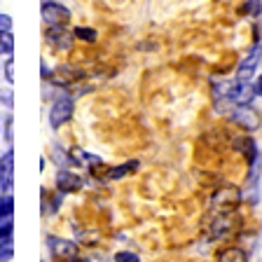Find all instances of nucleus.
Returning a JSON list of instances; mask_svg holds the SVG:
<instances>
[{"label": "nucleus", "mask_w": 262, "mask_h": 262, "mask_svg": "<svg viewBox=\"0 0 262 262\" xmlns=\"http://www.w3.org/2000/svg\"><path fill=\"white\" fill-rule=\"evenodd\" d=\"M5 77H7V82L14 80V61H12V59L5 63Z\"/></svg>", "instance_id": "obj_21"}, {"label": "nucleus", "mask_w": 262, "mask_h": 262, "mask_svg": "<svg viewBox=\"0 0 262 262\" xmlns=\"http://www.w3.org/2000/svg\"><path fill=\"white\" fill-rule=\"evenodd\" d=\"M12 49H14V38H12L10 31H3L0 33V54H3V52L12 54Z\"/></svg>", "instance_id": "obj_14"}, {"label": "nucleus", "mask_w": 262, "mask_h": 262, "mask_svg": "<svg viewBox=\"0 0 262 262\" xmlns=\"http://www.w3.org/2000/svg\"><path fill=\"white\" fill-rule=\"evenodd\" d=\"M47 40L52 45H59L61 49H68L71 47V42H73V35H68V33L63 31V26H49Z\"/></svg>", "instance_id": "obj_10"}, {"label": "nucleus", "mask_w": 262, "mask_h": 262, "mask_svg": "<svg viewBox=\"0 0 262 262\" xmlns=\"http://www.w3.org/2000/svg\"><path fill=\"white\" fill-rule=\"evenodd\" d=\"M253 89H255V96L262 98V75L255 77V82H253Z\"/></svg>", "instance_id": "obj_22"}, {"label": "nucleus", "mask_w": 262, "mask_h": 262, "mask_svg": "<svg viewBox=\"0 0 262 262\" xmlns=\"http://www.w3.org/2000/svg\"><path fill=\"white\" fill-rule=\"evenodd\" d=\"M12 176H14V152L7 150L0 157V187L5 192H12Z\"/></svg>", "instance_id": "obj_8"}, {"label": "nucleus", "mask_w": 262, "mask_h": 262, "mask_svg": "<svg viewBox=\"0 0 262 262\" xmlns=\"http://www.w3.org/2000/svg\"><path fill=\"white\" fill-rule=\"evenodd\" d=\"M260 10H262V3H260V0H246L244 12H248V14H260Z\"/></svg>", "instance_id": "obj_19"}, {"label": "nucleus", "mask_w": 262, "mask_h": 262, "mask_svg": "<svg viewBox=\"0 0 262 262\" xmlns=\"http://www.w3.org/2000/svg\"><path fill=\"white\" fill-rule=\"evenodd\" d=\"M71 117H73V98H68V96L56 98L54 103H52V113H49V124L54 126V129H59Z\"/></svg>", "instance_id": "obj_3"}, {"label": "nucleus", "mask_w": 262, "mask_h": 262, "mask_svg": "<svg viewBox=\"0 0 262 262\" xmlns=\"http://www.w3.org/2000/svg\"><path fill=\"white\" fill-rule=\"evenodd\" d=\"M136 166H138V162H126V164H122V166H115V169L108 171V178L110 180H120L122 176H126L129 171H134Z\"/></svg>", "instance_id": "obj_12"}, {"label": "nucleus", "mask_w": 262, "mask_h": 262, "mask_svg": "<svg viewBox=\"0 0 262 262\" xmlns=\"http://www.w3.org/2000/svg\"><path fill=\"white\" fill-rule=\"evenodd\" d=\"M47 244H49V251H52V255L59 257V260H73V257L77 255V246L73 244V241L56 239V236H49Z\"/></svg>", "instance_id": "obj_6"}, {"label": "nucleus", "mask_w": 262, "mask_h": 262, "mask_svg": "<svg viewBox=\"0 0 262 262\" xmlns=\"http://www.w3.org/2000/svg\"><path fill=\"white\" fill-rule=\"evenodd\" d=\"M262 59V45H253L248 49V54L241 59L239 68H236V80L239 82H251V77L255 75V68Z\"/></svg>", "instance_id": "obj_2"}, {"label": "nucleus", "mask_w": 262, "mask_h": 262, "mask_svg": "<svg viewBox=\"0 0 262 262\" xmlns=\"http://www.w3.org/2000/svg\"><path fill=\"white\" fill-rule=\"evenodd\" d=\"M14 255V246L12 241H0V262H10Z\"/></svg>", "instance_id": "obj_15"}, {"label": "nucleus", "mask_w": 262, "mask_h": 262, "mask_svg": "<svg viewBox=\"0 0 262 262\" xmlns=\"http://www.w3.org/2000/svg\"><path fill=\"white\" fill-rule=\"evenodd\" d=\"M241 204V190L232 185L220 187L215 194H213V206L220 208V211H234L236 206Z\"/></svg>", "instance_id": "obj_4"}, {"label": "nucleus", "mask_w": 262, "mask_h": 262, "mask_svg": "<svg viewBox=\"0 0 262 262\" xmlns=\"http://www.w3.org/2000/svg\"><path fill=\"white\" fill-rule=\"evenodd\" d=\"M56 187H59L61 192H77L82 187V178L68 169H61L59 173H56Z\"/></svg>", "instance_id": "obj_9"}, {"label": "nucleus", "mask_w": 262, "mask_h": 262, "mask_svg": "<svg viewBox=\"0 0 262 262\" xmlns=\"http://www.w3.org/2000/svg\"><path fill=\"white\" fill-rule=\"evenodd\" d=\"M232 120H234L244 131H255L257 126H260L257 113L253 108H248V105H236L234 113H232Z\"/></svg>", "instance_id": "obj_5"}, {"label": "nucleus", "mask_w": 262, "mask_h": 262, "mask_svg": "<svg viewBox=\"0 0 262 262\" xmlns=\"http://www.w3.org/2000/svg\"><path fill=\"white\" fill-rule=\"evenodd\" d=\"M229 98H232V103H236V105H248L253 98H255V89H253L251 82H239L236 80L234 84H232Z\"/></svg>", "instance_id": "obj_7"}, {"label": "nucleus", "mask_w": 262, "mask_h": 262, "mask_svg": "<svg viewBox=\"0 0 262 262\" xmlns=\"http://www.w3.org/2000/svg\"><path fill=\"white\" fill-rule=\"evenodd\" d=\"M14 206H12V196L7 194L5 199H0V218H10Z\"/></svg>", "instance_id": "obj_17"}, {"label": "nucleus", "mask_w": 262, "mask_h": 262, "mask_svg": "<svg viewBox=\"0 0 262 262\" xmlns=\"http://www.w3.org/2000/svg\"><path fill=\"white\" fill-rule=\"evenodd\" d=\"M115 262H141V260H138V255H136V253L120 251V253H115Z\"/></svg>", "instance_id": "obj_18"}, {"label": "nucleus", "mask_w": 262, "mask_h": 262, "mask_svg": "<svg viewBox=\"0 0 262 262\" xmlns=\"http://www.w3.org/2000/svg\"><path fill=\"white\" fill-rule=\"evenodd\" d=\"M12 236V215L10 218H0V241H10Z\"/></svg>", "instance_id": "obj_16"}, {"label": "nucleus", "mask_w": 262, "mask_h": 262, "mask_svg": "<svg viewBox=\"0 0 262 262\" xmlns=\"http://www.w3.org/2000/svg\"><path fill=\"white\" fill-rule=\"evenodd\" d=\"M218 262H248V257H246V253L241 248H225L220 253Z\"/></svg>", "instance_id": "obj_11"}, {"label": "nucleus", "mask_w": 262, "mask_h": 262, "mask_svg": "<svg viewBox=\"0 0 262 262\" xmlns=\"http://www.w3.org/2000/svg\"><path fill=\"white\" fill-rule=\"evenodd\" d=\"M73 38H80L84 42H96V31L94 28H84V26H77L73 31Z\"/></svg>", "instance_id": "obj_13"}, {"label": "nucleus", "mask_w": 262, "mask_h": 262, "mask_svg": "<svg viewBox=\"0 0 262 262\" xmlns=\"http://www.w3.org/2000/svg\"><path fill=\"white\" fill-rule=\"evenodd\" d=\"M40 12H42V19L49 24V26H66L73 16L68 7H63L61 3H54V0H45Z\"/></svg>", "instance_id": "obj_1"}, {"label": "nucleus", "mask_w": 262, "mask_h": 262, "mask_svg": "<svg viewBox=\"0 0 262 262\" xmlns=\"http://www.w3.org/2000/svg\"><path fill=\"white\" fill-rule=\"evenodd\" d=\"M12 28V19L7 14H0V33L3 31H10Z\"/></svg>", "instance_id": "obj_20"}]
</instances>
